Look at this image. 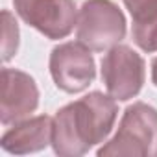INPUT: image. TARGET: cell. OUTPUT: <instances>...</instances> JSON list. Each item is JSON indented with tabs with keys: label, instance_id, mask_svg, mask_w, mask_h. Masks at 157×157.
<instances>
[{
	"label": "cell",
	"instance_id": "cell-7",
	"mask_svg": "<svg viewBox=\"0 0 157 157\" xmlns=\"http://www.w3.org/2000/svg\"><path fill=\"white\" fill-rule=\"evenodd\" d=\"M39 107V89L35 80L19 68H2V100L0 122L13 126L28 118Z\"/></svg>",
	"mask_w": 157,
	"mask_h": 157
},
{
	"label": "cell",
	"instance_id": "cell-6",
	"mask_svg": "<svg viewBox=\"0 0 157 157\" xmlns=\"http://www.w3.org/2000/svg\"><path fill=\"white\" fill-rule=\"evenodd\" d=\"M13 4L28 26L52 41L68 37L78 22L74 0H13Z\"/></svg>",
	"mask_w": 157,
	"mask_h": 157
},
{
	"label": "cell",
	"instance_id": "cell-3",
	"mask_svg": "<svg viewBox=\"0 0 157 157\" xmlns=\"http://www.w3.org/2000/svg\"><path fill=\"white\" fill-rule=\"evenodd\" d=\"M126 17L111 0H85L78 11L76 39L93 52H105L126 37Z\"/></svg>",
	"mask_w": 157,
	"mask_h": 157
},
{
	"label": "cell",
	"instance_id": "cell-2",
	"mask_svg": "<svg viewBox=\"0 0 157 157\" xmlns=\"http://www.w3.org/2000/svg\"><path fill=\"white\" fill-rule=\"evenodd\" d=\"M96 153L98 157H157V109L144 102L126 107L118 131Z\"/></svg>",
	"mask_w": 157,
	"mask_h": 157
},
{
	"label": "cell",
	"instance_id": "cell-9",
	"mask_svg": "<svg viewBox=\"0 0 157 157\" xmlns=\"http://www.w3.org/2000/svg\"><path fill=\"white\" fill-rule=\"evenodd\" d=\"M131 15V35L142 52H157V0H124Z\"/></svg>",
	"mask_w": 157,
	"mask_h": 157
},
{
	"label": "cell",
	"instance_id": "cell-10",
	"mask_svg": "<svg viewBox=\"0 0 157 157\" xmlns=\"http://www.w3.org/2000/svg\"><path fill=\"white\" fill-rule=\"evenodd\" d=\"M2 61L8 63L19 50V24L8 10L2 11Z\"/></svg>",
	"mask_w": 157,
	"mask_h": 157
},
{
	"label": "cell",
	"instance_id": "cell-8",
	"mask_svg": "<svg viewBox=\"0 0 157 157\" xmlns=\"http://www.w3.org/2000/svg\"><path fill=\"white\" fill-rule=\"evenodd\" d=\"M48 144H52V118L48 115L24 118L13 124V128H10L0 139L2 150L13 155L35 153L44 150Z\"/></svg>",
	"mask_w": 157,
	"mask_h": 157
},
{
	"label": "cell",
	"instance_id": "cell-1",
	"mask_svg": "<svg viewBox=\"0 0 157 157\" xmlns=\"http://www.w3.org/2000/svg\"><path fill=\"white\" fill-rule=\"evenodd\" d=\"M118 117L117 100L100 91L63 105L52 118V148L59 157H80L109 137Z\"/></svg>",
	"mask_w": 157,
	"mask_h": 157
},
{
	"label": "cell",
	"instance_id": "cell-4",
	"mask_svg": "<svg viewBox=\"0 0 157 157\" xmlns=\"http://www.w3.org/2000/svg\"><path fill=\"white\" fill-rule=\"evenodd\" d=\"M146 80V63L128 44H117L102 59V82L117 102L135 98Z\"/></svg>",
	"mask_w": 157,
	"mask_h": 157
},
{
	"label": "cell",
	"instance_id": "cell-5",
	"mask_svg": "<svg viewBox=\"0 0 157 157\" xmlns=\"http://www.w3.org/2000/svg\"><path fill=\"white\" fill-rule=\"evenodd\" d=\"M82 43H61L50 54V74L57 89L68 94L85 91L96 78V63Z\"/></svg>",
	"mask_w": 157,
	"mask_h": 157
},
{
	"label": "cell",
	"instance_id": "cell-11",
	"mask_svg": "<svg viewBox=\"0 0 157 157\" xmlns=\"http://www.w3.org/2000/svg\"><path fill=\"white\" fill-rule=\"evenodd\" d=\"M151 82H153V85L157 87V57L151 61Z\"/></svg>",
	"mask_w": 157,
	"mask_h": 157
}]
</instances>
